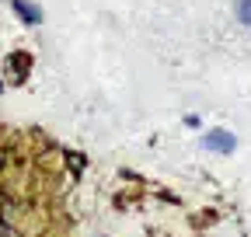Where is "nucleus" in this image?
<instances>
[{
	"label": "nucleus",
	"mask_w": 251,
	"mask_h": 237,
	"mask_svg": "<svg viewBox=\"0 0 251 237\" xmlns=\"http://www.w3.org/2000/svg\"><path fill=\"white\" fill-rule=\"evenodd\" d=\"M202 146H206V150H213V154H230L234 146H237V140H234L227 129H213V133L202 136Z\"/></svg>",
	"instance_id": "f257e3e1"
},
{
	"label": "nucleus",
	"mask_w": 251,
	"mask_h": 237,
	"mask_svg": "<svg viewBox=\"0 0 251 237\" xmlns=\"http://www.w3.org/2000/svg\"><path fill=\"white\" fill-rule=\"evenodd\" d=\"M14 11H18L25 21H31V24H39V21H42V11H39L35 4H28V0H14Z\"/></svg>",
	"instance_id": "f03ea898"
},
{
	"label": "nucleus",
	"mask_w": 251,
	"mask_h": 237,
	"mask_svg": "<svg viewBox=\"0 0 251 237\" xmlns=\"http://www.w3.org/2000/svg\"><path fill=\"white\" fill-rule=\"evenodd\" d=\"M234 11L241 24H251V0H234Z\"/></svg>",
	"instance_id": "7ed1b4c3"
}]
</instances>
